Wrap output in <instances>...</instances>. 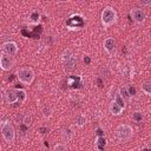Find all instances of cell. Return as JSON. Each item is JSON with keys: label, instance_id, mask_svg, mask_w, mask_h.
Instances as JSON below:
<instances>
[{"label": "cell", "instance_id": "13", "mask_svg": "<svg viewBox=\"0 0 151 151\" xmlns=\"http://www.w3.org/2000/svg\"><path fill=\"white\" fill-rule=\"evenodd\" d=\"M119 94L122 96V98H123L124 100H129V99L131 98V93H130V91H129V88H127L126 86L120 87V90H119Z\"/></svg>", "mask_w": 151, "mask_h": 151}, {"label": "cell", "instance_id": "10", "mask_svg": "<svg viewBox=\"0 0 151 151\" xmlns=\"http://www.w3.org/2000/svg\"><path fill=\"white\" fill-rule=\"evenodd\" d=\"M4 99L6 103L8 104H14L18 101V97H17V90L15 88H8L6 91H4Z\"/></svg>", "mask_w": 151, "mask_h": 151}, {"label": "cell", "instance_id": "9", "mask_svg": "<svg viewBox=\"0 0 151 151\" xmlns=\"http://www.w3.org/2000/svg\"><path fill=\"white\" fill-rule=\"evenodd\" d=\"M1 52L11 55H15L18 53V45L14 41H6L1 46Z\"/></svg>", "mask_w": 151, "mask_h": 151}, {"label": "cell", "instance_id": "6", "mask_svg": "<svg viewBox=\"0 0 151 151\" xmlns=\"http://www.w3.org/2000/svg\"><path fill=\"white\" fill-rule=\"evenodd\" d=\"M61 60H63V64H64V70L70 72L74 68L76 64H77V59L76 57L72 54V52L70 50H66L64 51L63 53V57H61Z\"/></svg>", "mask_w": 151, "mask_h": 151}, {"label": "cell", "instance_id": "15", "mask_svg": "<svg viewBox=\"0 0 151 151\" xmlns=\"http://www.w3.org/2000/svg\"><path fill=\"white\" fill-rule=\"evenodd\" d=\"M17 97H18V101L19 103H25L27 99V94L25 90H17Z\"/></svg>", "mask_w": 151, "mask_h": 151}, {"label": "cell", "instance_id": "3", "mask_svg": "<svg viewBox=\"0 0 151 151\" xmlns=\"http://www.w3.org/2000/svg\"><path fill=\"white\" fill-rule=\"evenodd\" d=\"M17 78L18 80L24 85H31L34 80V72L31 67H19L17 71Z\"/></svg>", "mask_w": 151, "mask_h": 151}, {"label": "cell", "instance_id": "5", "mask_svg": "<svg viewBox=\"0 0 151 151\" xmlns=\"http://www.w3.org/2000/svg\"><path fill=\"white\" fill-rule=\"evenodd\" d=\"M124 106H125V105H124V99H123L122 96L118 93L117 97H116V99L110 103V105H109V111H110V113H111L112 116H119V114L123 112Z\"/></svg>", "mask_w": 151, "mask_h": 151}, {"label": "cell", "instance_id": "22", "mask_svg": "<svg viewBox=\"0 0 151 151\" xmlns=\"http://www.w3.org/2000/svg\"><path fill=\"white\" fill-rule=\"evenodd\" d=\"M42 113H44V117H50L51 116V110H50V107H45L44 109V111H42Z\"/></svg>", "mask_w": 151, "mask_h": 151}, {"label": "cell", "instance_id": "16", "mask_svg": "<svg viewBox=\"0 0 151 151\" xmlns=\"http://www.w3.org/2000/svg\"><path fill=\"white\" fill-rule=\"evenodd\" d=\"M140 87H142V91H143L145 94L151 96V81H144Z\"/></svg>", "mask_w": 151, "mask_h": 151}, {"label": "cell", "instance_id": "23", "mask_svg": "<svg viewBox=\"0 0 151 151\" xmlns=\"http://www.w3.org/2000/svg\"><path fill=\"white\" fill-rule=\"evenodd\" d=\"M60 1H65V0H60Z\"/></svg>", "mask_w": 151, "mask_h": 151}, {"label": "cell", "instance_id": "18", "mask_svg": "<svg viewBox=\"0 0 151 151\" xmlns=\"http://www.w3.org/2000/svg\"><path fill=\"white\" fill-rule=\"evenodd\" d=\"M25 126H31V124H32V118H31V116H28V114H26V116H24V118H22V122H21Z\"/></svg>", "mask_w": 151, "mask_h": 151}, {"label": "cell", "instance_id": "12", "mask_svg": "<svg viewBox=\"0 0 151 151\" xmlns=\"http://www.w3.org/2000/svg\"><path fill=\"white\" fill-rule=\"evenodd\" d=\"M73 136H74V132H73V127L72 126L64 129L63 132H61V137H63L64 140H70V139H72Z\"/></svg>", "mask_w": 151, "mask_h": 151}, {"label": "cell", "instance_id": "21", "mask_svg": "<svg viewBox=\"0 0 151 151\" xmlns=\"http://www.w3.org/2000/svg\"><path fill=\"white\" fill-rule=\"evenodd\" d=\"M138 2L144 6H151V0H138Z\"/></svg>", "mask_w": 151, "mask_h": 151}, {"label": "cell", "instance_id": "4", "mask_svg": "<svg viewBox=\"0 0 151 151\" xmlns=\"http://www.w3.org/2000/svg\"><path fill=\"white\" fill-rule=\"evenodd\" d=\"M100 19H101V25L104 26V28H107V27L112 26L113 24H116L117 13L112 7H105L101 12Z\"/></svg>", "mask_w": 151, "mask_h": 151}, {"label": "cell", "instance_id": "17", "mask_svg": "<svg viewBox=\"0 0 151 151\" xmlns=\"http://www.w3.org/2000/svg\"><path fill=\"white\" fill-rule=\"evenodd\" d=\"M53 150L54 151H65V150H67V146L64 143H58L53 146Z\"/></svg>", "mask_w": 151, "mask_h": 151}, {"label": "cell", "instance_id": "11", "mask_svg": "<svg viewBox=\"0 0 151 151\" xmlns=\"http://www.w3.org/2000/svg\"><path fill=\"white\" fill-rule=\"evenodd\" d=\"M104 48L110 55H112L114 53V51H116V41H114V39L113 38H106L104 40Z\"/></svg>", "mask_w": 151, "mask_h": 151}, {"label": "cell", "instance_id": "8", "mask_svg": "<svg viewBox=\"0 0 151 151\" xmlns=\"http://www.w3.org/2000/svg\"><path fill=\"white\" fill-rule=\"evenodd\" d=\"M131 18L137 24H143L146 19V13L142 8H133L131 9Z\"/></svg>", "mask_w": 151, "mask_h": 151}, {"label": "cell", "instance_id": "14", "mask_svg": "<svg viewBox=\"0 0 151 151\" xmlns=\"http://www.w3.org/2000/svg\"><path fill=\"white\" fill-rule=\"evenodd\" d=\"M131 118H132V120L136 122V123H142L143 119H144V114H143L142 111H134V112L132 113Z\"/></svg>", "mask_w": 151, "mask_h": 151}, {"label": "cell", "instance_id": "20", "mask_svg": "<svg viewBox=\"0 0 151 151\" xmlns=\"http://www.w3.org/2000/svg\"><path fill=\"white\" fill-rule=\"evenodd\" d=\"M97 145H98V147L101 150L104 146H105V144H106V142H105V138L104 137H97Z\"/></svg>", "mask_w": 151, "mask_h": 151}, {"label": "cell", "instance_id": "1", "mask_svg": "<svg viewBox=\"0 0 151 151\" xmlns=\"http://www.w3.org/2000/svg\"><path fill=\"white\" fill-rule=\"evenodd\" d=\"M133 136V130L130 125L127 124H122L119 125L116 131H114V137L116 139L118 140V143L120 144H124V143H127Z\"/></svg>", "mask_w": 151, "mask_h": 151}, {"label": "cell", "instance_id": "7", "mask_svg": "<svg viewBox=\"0 0 151 151\" xmlns=\"http://www.w3.org/2000/svg\"><path fill=\"white\" fill-rule=\"evenodd\" d=\"M14 64H15V60H14V57L13 55L1 52V55H0V66H1V70L9 71L14 66Z\"/></svg>", "mask_w": 151, "mask_h": 151}, {"label": "cell", "instance_id": "2", "mask_svg": "<svg viewBox=\"0 0 151 151\" xmlns=\"http://www.w3.org/2000/svg\"><path fill=\"white\" fill-rule=\"evenodd\" d=\"M0 131L4 140L7 144H13L15 139V130L9 120H2L0 123Z\"/></svg>", "mask_w": 151, "mask_h": 151}, {"label": "cell", "instance_id": "19", "mask_svg": "<svg viewBox=\"0 0 151 151\" xmlns=\"http://www.w3.org/2000/svg\"><path fill=\"white\" fill-rule=\"evenodd\" d=\"M85 123H86V118H85L84 116H78V117L76 118V124H77L78 126H83Z\"/></svg>", "mask_w": 151, "mask_h": 151}]
</instances>
